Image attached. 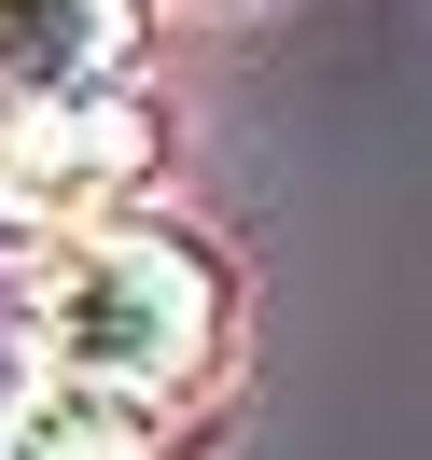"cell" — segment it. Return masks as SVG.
<instances>
[{
    "label": "cell",
    "mask_w": 432,
    "mask_h": 460,
    "mask_svg": "<svg viewBox=\"0 0 432 460\" xmlns=\"http://www.w3.org/2000/svg\"><path fill=\"white\" fill-rule=\"evenodd\" d=\"M154 98L140 84H84V98H14L0 112V237L57 252V237L112 224V196L154 168Z\"/></svg>",
    "instance_id": "cell-2"
},
{
    "label": "cell",
    "mask_w": 432,
    "mask_h": 460,
    "mask_svg": "<svg viewBox=\"0 0 432 460\" xmlns=\"http://www.w3.org/2000/svg\"><path fill=\"white\" fill-rule=\"evenodd\" d=\"M0 460H154V404L84 391V376H14L0 391Z\"/></svg>",
    "instance_id": "cell-4"
},
{
    "label": "cell",
    "mask_w": 432,
    "mask_h": 460,
    "mask_svg": "<svg viewBox=\"0 0 432 460\" xmlns=\"http://www.w3.org/2000/svg\"><path fill=\"white\" fill-rule=\"evenodd\" d=\"M126 42H140V0H0V112L112 84Z\"/></svg>",
    "instance_id": "cell-3"
},
{
    "label": "cell",
    "mask_w": 432,
    "mask_h": 460,
    "mask_svg": "<svg viewBox=\"0 0 432 460\" xmlns=\"http://www.w3.org/2000/svg\"><path fill=\"white\" fill-rule=\"evenodd\" d=\"M29 335H42V376H84V391L168 404L181 376L224 349V279H209V252H196V237H168V224H84V237L42 252Z\"/></svg>",
    "instance_id": "cell-1"
}]
</instances>
